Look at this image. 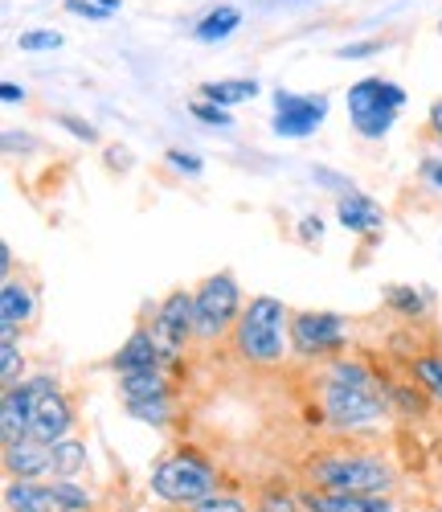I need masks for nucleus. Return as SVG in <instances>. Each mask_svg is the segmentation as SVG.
<instances>
[{
	"label": "nucleus",
	"instance_id": "nucleus-22",
	"mask_svg": "<svg viewBox=\"0 0 442 512\" xmlns=\"http://www.w3.org/2000/svg\"><path fill=\"white\" fill-rule=\"evenodd\" d=\"M86 467V443L82 439H58L50 443V476L54 480H74Z\"/></svg>",
	"mask_w": 442,
	"mask_h": 512
},
{
	"label": "nucleus",
	"instance_id": "nucleus-31",
	"mask_svg": "<svg viewBox=\"0 0 442 512\" xmlns=\"http://www.w3.org/2000/svg\"><path fill=\"white\" fill-rule=\"evenodd\" d=\"M185 512H250V508H246V500H242V496L213 492V496L197 500V504H193V508H185Z\"/></svg>",
	"mask_w": 442,
	"mask_h": 512
},
{
	"label": "nucleus",
	"instance_id": "nucleus-37",
	"mask_svg": "<svg viewBox=\"0 0 442 512\" xmlns=\"http://www.w3.org/2000/svg\"><path fill=\"white\" fill-rule=\"evenodd\" d=\"M422 177H426V185L442 189V160H438V156H426V160H422Z\"/></svg>",
	"mask_w": 442,
	"mask_h": 512
},
{
	"label": "nucleus",
	"instance_id": "nucleus-9",
	"mask_svg": "<svg viewBox=\"0 0 442 512\" xmlns=\"http://www.w3.org/2000/svg\"><path fill=\"white\" fill-rule=\"evenodd\" d=\"M152 336L164 353V361H176L185 353V345L197 336V320H193V291H168L156 316H152Z\"/></svg>",
	"mask_w": 442,
	"mask_h": 512
},
{
	"label": "nucleus",
	"instance_id": "nucleus-26",
	"mask_svg": "<svg viewBox=\"0 0 442 512\" xmlns=\"http://www.w3.org/2000/svg\"><path fill=\"white\" fill-rule=\"evenodd\" d=\"M127 414L136 422H152V426H168L172 422V398H152V402H123Z\"/></svg>",
	"mask_w": 442,
	"mask_h": 512
},
{
	"label": "nucleus",
	"instance_id": "nucleus-4",
	"mask_svg": "<svg viewBox=\"0 0 442 512\" xmlns=\"http://www.w3.org/2000/svg\"><path fill=\"white\" fill-rule=\"evenodd\" d=\"M406 103V91L389 78H361L348 87V119L361 140H381Z\"/></svg>",
	"mask_w": 442,
	"mask_h": 512
},
{
	"label": "nucleus",
	"instance_id": "nucleus-19",
	"mask_svg": "<svg viewBox=\"0 0 442 512\" xmlns=\"http://www.w3.org/2000/svg\"><path fill=\"white\" fill-rule=\"evenodd\" d=\"M324 377L336 381V386H352V390H373V386H381L377 373H373L365 361H357V357H332L328 369H324Z\"/></svg>",
	"mask_w": 442,
	"mask_h": 512
},
{
	"label": "nucleus",
	"instance_id": "nucleus-40",
	"mask_svg": "<svg viewBox=\"0 0 442 512\" xmlns=\"http://www.w3.org/2000/svg\"><path fill=\"white\" fill-rule=\"evenodd\" d=\"M430 132H434V136L442 140V99H438V103L430 107Z\"/></svg>",
	"mask_w": 442,
	"mask_h": 512
},
{
	"label": "nucleus",
	"instance_id": "nucleus-41",
	"mask_svg": "<svg viewBox=\"0 0 442 512\" xmlns=\"http://www.w3.org/2000/svg\"><path fill=\"white\" fill-rule=\"evenodd\" d=\"M9 267H13V250L0 246V271H5V279H9Z\"/></svg>",
	"mask_w": 442,
	"mask_h": 512
},
{
	"label": "nucleus",
	"instance_id": "nucleus-21",
	"mask_svg": "<svg viewBox=\"0 0 442 512\" xmlns=\"http://www.w3.org/2000/svg\"><path fill=\"white\" fill-rule=\"evenodd\" d=\"M258 95V82L254 78H221V82H205L201 87V99L205 103H217V107H234V103H246Z\"/></svg>",
	"mask_w": 442,
	"mask_h": 512
},
{
	"label": "nucleus",
	"instance_id": "nucleus-23",
	"mask_svg": "<svg viewBox=\"0 0 442 512\" xmlns=\"http://www.w3.org/2000/svg\"><path fill=\"white\" fill-rule=\"evenodd\" d=\"M426 390L418 386H410V381H389V406L402 414V418H426Z\"/></svg>",
	"mask_w": 442,
	"mask_h": 512
},
{
	"label": "nucleus",
	"instance_id": "nucleus-17",
	"mask_svg": "<svg viewBox=\"0 0 442 512\" xmlns=\"http://www.w3.org/2000/svg\"><path fill=\"white\" fill-rule=\"evenodd\" d=\"M123 402H152V398H172V386L164 369H144V373H123L119 377Z\"/></svg>",
	"mask_w": 442,
	"mask_h": 512
},
{
	"label": "nucleus",
	"instance_id": "nucleus-16",
	"mask_svg": "<svg viewBox=\"0 0 442 512\" xmlns=\"http://www.w3.org/2000/svg\"><path fill=\"white\" fill-rule=\"evenodd\" d=\"M5 512H58L50 484L37 480H9L5 484Z\"/></svg>",
	"mask_w": 442,
	"mask_h": 512
},
{
	"label": "nucleus",
	"instance_id": "nucleus-27",
	"mask_svg": "<svg viewBox=\"0 0 442 512\" xmlns=\"http://www.w3.org/2000/svg\"><path fill=\"white\" fill-rule=\"evenodd\" d=\"M385 304H389L397 316H410V320H418V316L426 312V300H422L414 287H389V291H385Z\"/></svg>",
	"mask_w": 442,
	"mask_h": 512
},
{
	"label": "nucleus",
	"instance_id": "nucleus-34",
	"mask_svg": "<svg viewBox=\"0 0 442 512\" xmlns=\"http://www.w3.org/2000/svg\"><path fill=\"white\" fill-rule=\"evenodd\" d=\"M66 13L86 17V21H107V17H111V13L99 5V0H66Z\"/></svg>",
	"mask_w": 442,
	"mask_h": 512
},
{
	"label": "nucleus",
	"instance_id": "nucleus-29",
	"mask_svg": "<svg viewBox=\"0 0 442 512\" xmlns=\"http://www.w3.org/2000/svg\"><path fill=\"white\" fill-rule=\"evenodd\" d=\"M17 46H21L25 54H46V50H58V46H62V33H58V29H25V33L17 37Z\"/></svg>",
	"mask_w": 442,
	"mask_h": 512
},
{
	"label": "nucleus",
	"instance_id": "nucleus-6",
	"mask_svg": "<svg viewBox=\"0 0 442 512\" xmlns=\"http://www.w3.org/2000/svg\"><path fill=\"white\" fill-rule=\"evenodd\" d=\"M242 316V291L234 283L230 271L209 275L197 291H193V320H197V340H221L226 332H234Z\"/></svg>",
	"mask_w": 442,
	"mask_h": 512
},
{
	"label": "nucleus",
	"instance_id": "nucleus-18",
	"mask_svg": "<svg viewBox=\"0 0 442 512\" xmlns=\"http://www.w3.org/2000/svg\"><path fill=\"white\" fill-rule=\"evenodd\" d=\"M238 25H242V9L238 5H217L193 25V37L197 41H226L230 33H238Z\"/></svg>",
	"mask_w": 442,
	"mask_h": 512
},
{
	"label": "nucleus",
	"instance_id": "nucleus-38",
	"mask_svg": "<svg viewBox=\"0 0 442 512\" xmlns=\"http://www.w3.org/2000/svg\"><path fill=\"white\" fill-rule=\"evenodd\" d=\"M299 238H303V242H320V238H324L320 218H303V222H299Z\"/></svg>",
	"mask_w": 442,
	"mask_h": 512
},
{
	"label": "nucleus",
	"instance_id": "nucleus-35",
	"mask_svg": "<svg viewBox=\"0 0 442 512\" xmlns=\"http://www.w3.org/2000/svg\"><path fill=\"white\" fill-rule=\"evenodd\" d=\"M381 46L385 41H348V46H340V54L336 58H373V54H381Z\"/></svg>",
	"mask_w": 442,
	"mask_h": 512
},
{
	"label": "nucleus",
	"instance_id": "nucleus-3",
	"mask_svg": "<svg viewBox=\"0 0 442 512\" xmlns=\"http://www.w3.org/2000/svg\"><path fill=\"white\" fill-rule=\"evenodd\" d=\"M152 492L172 508H193L217 492V472L197 447H181L152 467Z\"/></svg>",
	"mask_w": 442,
	"mask_h": 512
},
{
	"label": "nucleus",
	"instance_id": "nucleus-36",
	"mask_svg": "<svg viewBox=\"0 0 442 512\" xmlns=\"http://www.w3.org/2000/svg\"><path fill=\"white\" fill-rule=\"evenodd\" d=\"M58 123L66 127L70 136H78L82 144H95V140H99V132H95V127H91V123H82V119H74V115H58Z\"/></svg>",
	"mask_w": 442,
	"mask_h": 512
},
{
	"label": "nucleus",
	"instance_id": "nucleus-11",
	"mask_svg": "<svg viewBox=\"0 0 442 512\" xmlns=\"http://www.w3.org/2000/svg\"><path fill=\"white\" fill-rule=\"evenodd\" d=\"M70 431H74V406H70V398L58 390V394H50L46 402L37 406V414H33V422H29V439H37V443H58V439H70Z\"/></svg>",
	"mask_w": 442,
	"mask_h": 512
},
{
	"label": "nucleus",
	"instance_id": "nucleus-33",
	"mask_svg": "<svg viewBox=\"0 0 442 512\" xmlns=\"http://www.w3.org/2000/svg\"><path fill=\"white\" fill-rule=\"evenodd\" d=\"M164 160L176 168V173H189V177H201V156H193V152H181V148H168L164 152Z\"/></svg>",
	"mask_w": 442,
	"mask_h": 512
},
{
	"label": "nucleus",
	"instance_id": "nucleus-12",
	"mask_svg": "<svg viewBox=\"0 0 442 512\" xmlns=\"http://www.w3.org/2000/svg\"><path fill=\"white\" fill-rule=\"evenodd\" d=\"M111 369L119 377L123 373H144V369H164V353L156 345L152 328H136V332H131L123 345H119V353L111 357Z\"/></svg>",
	"mask_w": 442,
	"mask_h": 512
},
{
	"label": "nucleus",
	"instance_id": "nucleus-15",
	"mask_svg": "<svg viewBox=\"0 0 442 512\" xmlns=\"http://www.w3.org/2000/svg\"><path fill=\"white\" fill-rule=\"evenodd\" d=\"M5 476L9 480H37V476H50V443H37V439H21L13 447H5Z\"/></svg>",
	"mask_w": 442,
	"mask_h": 512
},
{
	"label": "nucleus",
	"instance_id": "nucleus-10",
	"mask_svg": "<svg viewBox=\"0 0 442 512\" xmlns=\"http://www.w3.org/2000/svg\"><path fill=\"white\" fill-rule=\"evenodd\" d=\"M324 119H328V99H324V95L275 91V123H271L275 136H287V140L316 136Z\"/></svg>",
	"mask_w": 442,
	"mask_h": 512
},
{
	"label": "nucleus",
	"instance_id": "nucleus-14",
	"mask_svg": "<svg viewBox=\"0 0 442 512\" xmlns=\"http://www.w3.org/2000/svg\"><path fill=\"white\" fill-rule=\"evenodd\" d=\"M336 218H340V226L348 230V234H361V238H373V234H381V226H385V213H381V205L373 201V197H365V193H340V201H336Z\"/></svg>",
	"mask_w": 442,
	"mask_h": 512
},
{
	"label": "nucleus",
	"instance_id": "nucleus-39",
	"mask_svg": "<svg viewBox=\"0 0 442 512\" xmlns=\"http://www.w3.org/2000/svg\"><path fill=\"white\" fill-rule=\"evenodd\" d=\"M0 99H5V103H25V87H17L13 78H5V82H0Z\"/></svg>",
	"mask_w": 442,
	"mask_h": 512
},
{
	"label": "nucleus",
	"instance_id": "nucleus-32",
	"mask_svg": "<svg viewBox=\"0 0 442 512\" xmlns=\"http://www.w3.org/2000/svg\"><path fill=\"white\" fill-rule=\"evenodd\" d=\"M193 115H197L201 123H209V127H230V123H234L226 107H217V103H205V99H197V103H193Z\"/></svg>",
	"mask_w": 442,
	"mask_h": 512
},
{
	"label": "nucleus",
	"instance_id": "nucleus-7",
	"mask_svg": "<svg viewBox=\"0 0 442 512\" xmlns=\"http://www.w3.org/2000/svg\"><path fill=\"white\" fill-rule=\"evenodd\" d=\"M50 394H58V377L54 373H33V377L21 381V386L5 390V398H0V439H5V447L21 443L29 435V422L37 414V406L46 402Z\"/></svg>",
	"mask_w": 442,
	"mask_h": 512
},
{
	"label": "nucleus",
	"instance_id": "nucleus-42",
	"mask_svg": "<svg viewBox=\"0 0 442 512\" xmlns=\"http://www.w3.org/2000/svg\"><path fill=\"white\" fill-rule=\"evenodd\" d=\"M438 33H442V25H438Z\"/></svg>",
	"mask_w": 442,
	"mask_h": 512
},
{
	"label": "nucleus",
	"instance_id": "nucleus-1",
	"mask_svg": "<svg viewBox=\"0 0 442 512\" xmlns=\"http://www.w3.org/2000/svg\"><path fill=\"white\" fill-rule=\"evenodd\" d=\"M234 357L258 369H275L291 353V312L275 295H254L230 332Z\"/></svg>",
	"mask_w": 442,
	"mask_h": 512
},
{
	"label": "nucleus",
	"instance_id": "nucleus-20",
	"mask_svg": "<svg viewBox=\"0 0 442 512\" xmlns=\"http://www.w3.org/2000/svg\"><path fill=\"white\" fill-rule=\"evenodd\" d=\"M33 316V291L21 279L0 283V324H25Z\"/></svg>",
	"mask_w": 442,
	"mask_h": 512
},
{
	"label": "nucleus",
	"instance_id": "nucleus-5",
	"mask_svg": "<svg viewBox=\"0 0 442 512\" xmlns=\"http://www.w3.org/2000/svg\"><path fill=\"white\" fill-rule=\"evenodd\" d=\"M320 410H324V422H332L336 431H361V426H373L389 414V386L352 390L320 377Z\"/></svg>",
	"mask_w": 442,
	"mask_h": 512
},
{
	"label": "nucleus",
	"instance_id": "nucleus-25",
	"mask_svg": "<svg viewBox=\"0 0 442 512\" xmlns=\"http://www.w3.org/2000/svg\"><path fill=\"white\" fill-rule=\"evenodd\" d=\"M50 492H54L58 512H91L95 508V496L86 488H78L74 480H50Z\"/></svg>",
	"mask_w": 442,
	"mask_h": 512
},
{
	"label": "nucleus",
	"instance_id": "nucleus-24",
	"mask_svg": "<svg viewBox=\"0 0 442 512\" xmlns=\"http://www.w3.org/2000/svg\"><path fill=\"white\" fill-rule=\"evenodd\" d=\"M410 373H414L418 386L426 390V398L442 406V353H422V357H414V361H410Z\"/></svg>",
	"mask_w": 442,
	"mask_h": 512
},
{
	"label": "nucleus",
	"instance_id": "nucleus-30",
	"mask_svg": "<svg viewBox=\"0 0 442 512\" xmlns=\"http://www.w3.org/2000/svg\"><path fill=\"white\" fill-rule=\"evenodd\" d=\"M258 512H303V504H299V496H291L287 488H262V496H258Z\"/></svg>",
	"mask_w": 442,
	"mask_h": 512
},
{
	"label": "nucleus",
	"instance_id": "nucleus-2",
	"mask_svg": "<svg viewBox=\"0 0 442 512\" xmlns=\"http://www.w3.org/2000/svg\"><path fill=\"white\" fill-rule=\"evenodd\" d=\"M303 476L320 492H340V496H389L397 484V472L381 455H361V451H328L303 463Z\"/></svg>",
	"mask_w": 442,
	"mask_h": 512
},
{
	"label": "nucleus",
	"instance_id": "nucleus-13",
	"mask_svg": "<svg viewBox=\"0 0 442 512\" xmlns=\"http://www.w3.org/2000/svg\"><path fill=\"white\" fill-rule=\"evenodd\" d=\"M299 504L303 512H397L389 496H340V492H320V488H303Z\"/></svg>",
	"mask_w": 442,
	"mask_h": 512
},
{
	"label": "nucleus",
	"instance_id": "nucleus-8",
	"mask_svg": "<svg viewBox=\"0 0 442 512\" xmlns=\"http://www.w3.org/2000/svg\"><path fill=\"white\" fill-rule=\"evenodd\" d=\"M348 324L336 312H295L291 316V353L320 361V357H340Z\"/></svg>",
	"mask_w": 442,
	"mask_h": 512
},
{
	"label": "nucleus",
	"instance_id": "nucleus-28",
	"mask_svg": "<svg viewBox=\"0 0 442 512\" xmlns=\"http://www.w3.org/2000/svg\"><path fill=\"white\" fill-rule=\"evenodd\" d=\"M25 381V357L17 345H0V390H13Z\"/></svg>",
	"mask_w": 442,
	"mask_h": 512
}]
</instances>
